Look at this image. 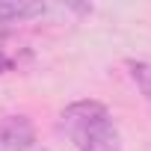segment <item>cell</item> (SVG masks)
<instances>
[{"label": "cell", "instance_id": "cell-1", "mask_svg": "<svg viewBox=\"0 0 151 151\" xmlns=\"http://www.w3.org/2000/svg\"><path fill=\"white\" fill-rule=\"evenodd\" d=\"M59 124L77 151H122L119 127L110 110L98 101H77L62 110Z\"/></svg>", "mask_w": 151, "mask_h": 151}, {"label": "cell", "instance_id": "cell-2", "mask_svg": "<svg viewBox=\"0 0 151 151\" xmlns=\"http://www.w3.org/2000/svg\"><path fill=\"white\" fill-rule=\"evenodd\" d=\"M36 142V127L27 116L0 119V151H30Z\"/></svg>", "mask_w": 151, "mask_h": 151}, {"label": "cell", "instance_id": "cell-3", "mask_svg": "<svg viewBox=\"0 0 151 151\" xmlns=\"http://www.w3.org/2000/svg\"><path fill=\"white\" fill-rule=\"evenodd\" d=\"M47 12L45 3L36 0H0V24H15V21H33Z\"/></svg>", "mask_w": 151, "mask_h": 151}, {"label": "cell", "instance_id": "cell-4", "mask_svg": "<svg viewBox=\"0 0 151 151\" xmlns=\"http://www.w3.org/2000/svg\"><path fill=\"white\" fill-rule=\"evenodd\" d=\"M127 68H130L133 83L145 95V101H151V62H145V59H127Z\"/></svg>", "mask_w": 151, "mask_h": 151}, {"label": "cell", "instance_id": "cell-5", "mask_svg": "<svg viewBox=\"0 0 151 151\" xmlns=\"http://www.w3.org/2000/svg\"><path fill=\"white\" fill-rule=\"evenodd\" d=\"M9 68H12V56H6L3 50H0V74H6Z\"/></svg>", "mask_w": 151, "mask_h": 151}]
</instances>
